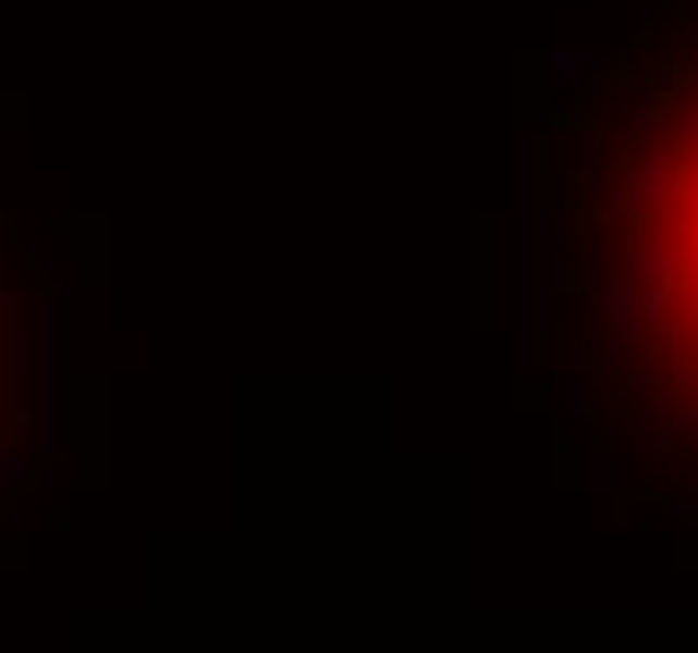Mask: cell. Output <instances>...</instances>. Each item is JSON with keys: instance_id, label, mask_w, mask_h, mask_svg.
I'll list each match as a JSON object with an SVG mask.
<instances>
[{"instance_id": "obj_1", "label": "cell", "mask_w": 698, "mask_h": 653, "mask_svg": "<svg viewBox=\"0 0 698 653\" xmlns=\"http://www.w3.org/2000/svg\"><path fill=\"white\" fill-rule=\"evenodd\" d=\"M36 447L61 453V362H56V292L36 297Z\"/></svg>"}, {"instance_id": "obj_2", "label": "cell", "mask_w": 698, "mask_h": 653, "mask_svg": "<svg viewBox=\"0 0 698 653\" xmlns=\"http://www.w3.org/2000/svg\"><path fill=\"white\" fill-rule=\"evenodd\" d=\"M30 472H36V453L0 443V497H11L15 488H21V483L30 478Z\"/></svg>"}, {"instance_id": "obj_3", "label": "cell", "mask_w": 698, "mask_h": 653, "mask_svg": "<svg viewBox=\"0 0 698 653\" xmlns=\"http://www.w3.org/2000/svg\"><path fill=\"white\" fill-rule=\"evenodd\" d=\"M0 412H5V428H11V432H30V422H36L26 412V403H5Z\"/></svg>"}, {"instance_id": "obj_4", "label": "cell", "mask_w": 698, "mask_h": 653, "mask_svg": "<svg viewBox=\"0 0 698 653\" xmlns=\"http://www.w3.org/2000/svg\"><path fill=\"white\" fill-rule=\"evenodd\" d=\"M15 297H11V261H5V251H0V312H11Z\"/></svg>"}]
</instances>
